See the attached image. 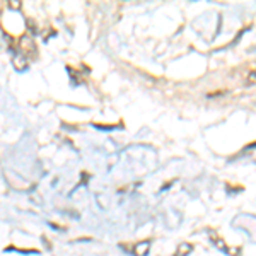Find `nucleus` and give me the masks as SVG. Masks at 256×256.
<instances>
[{
  "mask_svg": "<svg viewBox=\"0 0 256 256\" xmlns=\"http://www.w3.org/2000/svg\"><path fill=\"white\" fill-rule=\"evenodd\" d=\"M193 251V246L188 244V242H183V244L178 246V251L174 253V256H188Z\"/></svg>",
  "mask_w": 256,
  "mask_h": 256,
  "instance_id": "nucleus-3",
  "label": "nucleus"
},
{
  "mask_svg": "<svg viewBox=\"0 0 256 256\" xmlns=\"http://www.w3.org/2000/svg\"><path fill=\"white\" fill-rule=\"evenodd\" d=\"M208 236H210V239H212V242L218 248V250H222V251H226V253H229V248L226 246V242L222 241V239L218 238L217 234L214 232V230H208Z\"/></svg>",
  "mask_w": 256,
  "mask_h": 256,
  "instance_id": "nucleus-1",
  "label": "nucleus"
},
{
  "mask_svg": "<svg viewBox=\"0 0 256 256\" xmlns=\"http://www.w3.org/2000/svg\"><path fill=\"white\" fill-rule=\"evenodd\" d=\"M148 246H150V241H144V242H138L135 244V250L134 253L137 256H146L148 253Z\"/></svg>",
  "mask_w": 256,
  "mask_h": 256,
  "instance_id": "nucleus-2",
  "label": "nucleus"
}]
</instances>
